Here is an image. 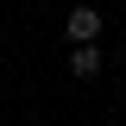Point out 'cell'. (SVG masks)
Returning a JSON list of instances; mask_svg holds the SVG:
<instances>
[{"label":"cell","mask_w":126,"mask_h":126,"mask_svg":"<svg viewBox=\"0 0 126 126\" xmlns=\"http://www.w3.org/2000/svg\"><path fill=\"white\" fill-rule=\"evenodd\" d=\"M63 38H69V44H94V38H101V13H94V6H69V13H63Z\"/></svg>","instance_id":"1"},{"label":"cell","mask_w":126,"mask_h":126,"mask_svg":"<svg viewBox=\"0 0 126 126\" xmlns=\"http://www.w3.org/2000/svg\"><path fill=\"white\" fill-rule=\"evenodd\" d=\"M63 63H69V76H76V82H94L101 69H107V57H101V38H94V44H69V57H63Z\"/></svg>","instance_id":"2"}]
</instances>
